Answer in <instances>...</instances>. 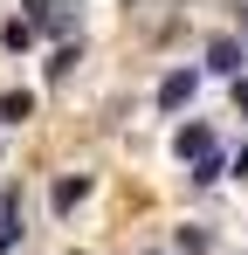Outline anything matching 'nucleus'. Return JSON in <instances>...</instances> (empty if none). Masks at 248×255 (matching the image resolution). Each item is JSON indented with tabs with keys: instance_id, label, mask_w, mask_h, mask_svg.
<instances>
[{
	"instance_id": "f257e3e1",
	"label": "nucleus",
	"mask_w": 248,
	"mask_h": 255,
	"mask_svg": "<svg viewBox=\"0 0 248 255\" xmlns=\"http://www.w3.org/2000/svg\"><path fill=\"white\" fill-rule=\"evenodd\" d=\"M21 21H28L35 35H48V42H76V28H83L76 7H48V0H28V7H21Z\"/></svg>"
},
{
	"instance_id": "f03ea898",
	"label": "nucleus",
	"mask_w": 248,
	"mask_h": 255,
	"mask_svg": "<svg viewBox=\"0 0 248 255\" xmlns=\"http://www.w3.org/2000/svg\"><path fill=\"white\" fill-rule=\"evenodd\" d=\"M172 152H179L186 166H200L207 152H221V131L207 125V118H193V125H179V131H172Z\"/></svg>"
},
{
	"instance_id": "7ed1b4c3",
	"label": "nucleus",
	"mask_w": 248,
	"mask_h": 255,
	"mask_svg": "<svg viewBox=\"0 0 248 255\" xmlns=\"http://www.w3.org/2000/svg\"><path fill=\"white\" fill-rule=\"evenodd\" d=\"M242 62H248L242 35H214L207 42V76H242Z\"/></svg>"
},
{
	"instance_id": "20e7f679",
	"label": "nucleus",
	"mask_w": 248,
	"mask_h": 255,
	"mask_svg": "<svg viewBox=\"0 0 248 255\" xmlns=\"http://www.w3.org/2000/svg\"><path fill=\"white\" fill-rule=\"evenodd\" d=\"M193 90H200V69H165V83H159V111H186V104H193Z\"/></svg>"
},
{
	"instance_id": "39448f33",
	"label": "nucleus",
	"mask_w": 248,
	"mask_h": 255,
	"mask_svg": "<svg viewBox=\"0 0 248 255\" xmlns=\"http://www.w3.org/2000/svg\"><path fill=\"white\" fill-rule=\"evenodd\" d=\"M76 62H83V42H55V48H48V62H41V76H48V83H69Z\"/></svg>"
},
{
	"instance_id": "423d86ee",
	"label": "nucleus",
	"mask_w": 248,
	"mask_h": 255,
	"mask_svg": "<svg viewBox=\"0 0 248 255\" xmlns=\"http://www.w3.org/2000/svg\"><path fill=\"white\" fill-rule=\"evenodd\" d=\"M83 200H90V172H69V179H55V186H48V207H55V214L83 207Z\"/></svg>"
},
{
	"instance_id": "0eeeda50",
	"label": "nucleus",
	"mask_w": 248,
	"mask_h": 255,
	"mask_svg": "<svg viewBox=\"0 0 248 255\" xmlns=\"http://www.w3.org/2000/svg\"><path fill=\"white\" fill-rule=\"evenodd\" d=\"M172 242H179V255H214V228H200V221H186V228H179Z\"/></svg>"
},
{
	"instance_id": "6e6552de",
	"label": "nucleus",
	"mask_w": 248,
	"mask_h": 255,
	"mask_svg": "<svg viewBox=\"0 0 248 255\" xmlns=\"http://www.w3.org/2000/svg\"><path fill=\"white\" fill-rule=\"evenodd\" d=\"M221 172H228V152H207L193 166V186H221Z\"/></svg>"
},
{
	"instance_id": "1a4fd4ad",
	"label": "nucleus",
	"mask_w": 248,
	"mask_h": 255,
	"mask_svg": "<svg viewBox=\"0 0 248 255\" xmlns=\"http://www.w3.org/2000/svg\"><path fill=\"white\" fill-rule=\"evenodd\" d=\"M28 111H35V97H28V90H7V97H0V125H14V118H28Z\"/></svg>"
},
{
	"instance_id": "9d476101",
	"label": "nucleus",
	"mask_w": 248,
	"mask_h": 255,
	"mask_svg": "<svg viewBox=\"0 0 248 255\" xmlns=\"http://www.w3.org/2000/svg\"><path fill=\"white\" fill-rule=\"evenodd\" d=\"M0 42H7V48H35V28H28V21H21V14H14V21H7V28H0Z\"/></svg>"
},
{
	"instance_id": "9b49d317",
	"label": "nucleus",
	"mask_w": 248,
	"mask_h": 255,
	"mask_svg": "<svg viewBox=\"0 0 248 255\" xmlns=\"http://www.w3.org/2000/svg\"><path fill=\"white\" fill-rule=\"evenodd\" d=\"M228 172H235V179H248V145L235 152V159H228Z\"/></svg>"
},
{
	"instance_id": "f8f14e48",
	"label": "nucleus",
	"mask_w": 248,
	"mask_h": 255,
	"mask_svg": "<svg viewBox=\"0 0 248 255\" xmlns=\"http://www.w3.org/2000/svg\"><path fill=\"white\" fill-rule=\"evenodd\" d=\"M235 111H248V76H242V83H235Z\"/></svg>"
},
{
	"instance_id": "ddd939ff",
	"label": "nucleus",
	"mask_w": 248,
	"mask_h": 255,
	"mask_svg": "<svg viewBox=\"0 0 248 255\" xmlns=\"http://www.w3.org/2000/svg\"><path fill=\"white\" fill-rule=\"evenodd\" d=\"M235 28H242V48H248V7H242V14H235Z\"/></svg>"
},
{
	"instance_id": "4468645a",
	"label": "nucleus",
	"mask_w": 248,
	"mask_h": 255,
	"mask_svg": "<svg viewBox=\"0 0 248 255\" xmlns=\"http://www.w3.org/2000/svg\"><path fill=\"white\" fill-rule=\"evenodd\" d=\"M145 255H165V249H145Z\"/></svg>"
}]
</instances>
